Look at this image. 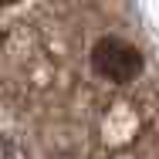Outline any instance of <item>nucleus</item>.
Wrapping results in <instances>:
<instances>
[{
    "mask_svg": "<svg viewBox=\"0 0 159 159\" xmlns=\"http://www.w3.org/2000/svg\"><path fill=\"white\" fill-rule=\"evenodd\" d=\"M88 68L105 85L129 88V85H135L142 78L146 58H142V51L129 37H122V34H102L92 44V51H88Z\"/></svg>",
    "mask_w": 159,
    "mask_h": 159,
    "instance_id": "nucleus-1",
    "label": "nucleus"
},
{
    "mask_svg": "<svg viewBox=\"0 0 159 159\" xmlns=\"http://www.w3.org/2000/svg\"><path fill=\"white\" fill-rule=\"evenodd\" d=\"M24 0H0V10H10V7H20Z\"/></svg>",
    "mask_w": 159,
    "mask_h": 159,
    "instance_id": "nucleus-2",
    "label": "nucleus"
}]
</instances>
